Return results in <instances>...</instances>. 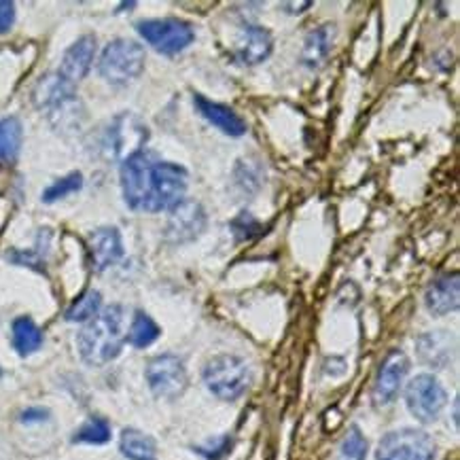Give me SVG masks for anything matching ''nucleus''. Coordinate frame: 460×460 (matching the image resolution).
<instances>
[{"mask_svg": "<svg viewBox=\"0 0 460 460\" xmlns=\"http://www.w3.org/2000/svg\"><path fill=\"white\" fill-rule=\"evenodd\" d=\"M187 181L185 168L164 162L146 149L134 153L121 164L123 199L132 210L170 212L185 199Z\"/></svg>", "mask_w": 460, "mask_h": 460, "instance_id": "f257e3e1", "label": "nucleus"}, {"mask_svg": "<svg viewBox=\"0 0 460 460\" xmlns=\"http://www.w3.org/2000/svg\"><path fill=\"white\" fill-rule=\"evenodd\" d=\"M126 312L119 304L106 305L96 316L85 323L76 335V346L84 363L92 367H102V365L115 361L121 355L123 341H126Z\"/></svg>", "mask_w": 460, "mask_h": 460, "instance_id": "f03ea898", "label": "nucleus"}, {"mask_svg": "<svg viewBox=\"0 0 460 460\" xmlns=\"http://www.w3.org/2000/svg\"><path fill=\"white\" fill-rule=\"evenodd\" d=\"M32 102L39 111H43L53 128L76 129L84 117V106L76 98L75 85L62 79L58 73L40 76L32 92Z\"/></svg>", "mask_w": 460, "mask_h": 460, "instance_id": "7ed1b4c3", "label": "nucleus"}, {"mask_svg": "<svg viewBox=\"0 0 460 460\" xmlns=\"http://www.w3.org/2000/svg\"><path fill=\"white\" fill-rule=\"evenodd\" d=\"M204 385L221 401H235L251 386V367L235 355H217L202 369Z\"/></svg>", "mask_w": 460, "mask_h": 460, "instance_id": "20e7f679", "label": "nucleus"}, {"mask_svg": "<svg viewBox=\"0 0 460 460\" xmlns=\"http://www.w3.org/2000/svg\"><path fill=\"white\" fill-rule=\"evenodd\" d=\"M145 49L137 40L115 39L104 47L98 62V73L111 85H128L145 70Z\"/></svg>", "mask_w": 460, "mask_h": 460, "instance_id": "39448f33", "label": "nucleus"}, {"mask_svg": "<svg viewBox=\"0 0 460 460\" xmlns=\"http://www.w3.org/2000/svg\"><path fill=\"white\" fill-rule=\"evenodd\" d=\"M149 129L137 115L121 113L109 121L100 138V151L111 162H126L134 153L143 151Z\"/></svg>", "mask_w": 460, "mask_h": 460, "instance_id": "423d86ee", "label": "nucleus"}, {"mask_svg": "<svg viewBox=\"0 0 460 460\" xmlns=\"http://www.w3.org/2000/svg\"><path fill=\"white\" fill-rule=\"evenodd\" d=\"M137 32L153 49L164 56H176L196 40V31L189 22L166 17V20H145L137 23Z\"/></svg>", "mask_w": 460, "mask_h": 460, "instance_id": "0eeeda50", "label": "nucleus"}, {"mask_svg": "<svg viewBox=\"0 0 460 460\" xmlns=\"http://www.w3.org/2000/svg\"><path fill=\"white\" fill-rule=\"evenodd\" d=\"M438 446L433 438L418 429L391 430L377 444V460H435Z\"/></svg>", "mask_w": 460, "mask_h": 460, "instance_id": "6e6552de", "label": "nucleus"}, {"mask_svg": "<svg viewBox=\"0 0 460 460\" xmlns=\"http://www.w3.org/2000/svg\"><path fill=\"white\" fill-rule=\"evenodd\" d=\"M405 403L410 414L424 424L435 422L447 403V393L441 382L430 374H420L405 388Z\"/></svg>", "mask_w": 460, "mask_h": 460, "instance_id": "1a4fd4ad", "label": "nucleus"}, {"mask_svg": "<svg viewBox=\"0 0 460 460\" xmlns=\"http://www.w3.org/2000/svg\"><path fill=\"white\" fill-rule=\"evenodd\" d=\"M146 385L157 399H179L189 386L185 363L176 355H159L146 365Z\"/></svg>", "mask_w": 460, "mask_h": 460, "instance_id": "9d476101", "label": "nucleus"}, {"mask_svg": "<svg viewBox=\"0 0 460 460\" xmlns=\"http://www.w3.org/2000/svg\"><path fill=\"white\" fill-rule=\"evenodd\" d=\"M206 210L196 199H182L179 206L170 210V219L166 226V235L174 244L198 240L206 229Z\"/></svg>", "mask_w": 460, "mask_h": 460, "instance_id": "9b49d317", "label": "nucleus"}, {"mask_svg": "<svg viewBox=\"0 0 460 460\" xmlns=\"http://www.w3.org/2000/svg\"><path fill=\"white\" fill-rule=\"evenodd\" d=\"M410 361L408 357L401 350H393L391 355L385 358L377 371L376 385H374V403L376 405H388L397 399L399 388L403 385L405 376H408Z\"/></svg>", "mask_w": 460, "mask_h": 460, "instance_id": "f8f14e48", "label": "nucleus"}, {"mask_svg": "<svg viewBox=\"0 0 460 460\" xmlns=\"http://www.w3.org/2000/svg\"><path fill=\"white\" fill-rule=\"evenodd\" d=\"M274 49L272 32L263 26L246 23L242 26L240 37L235 40V58L246 66H257L263 60H268Z\"/></svg>", "mask_w": 460, "mask_h": 460, "instance_id": "ddd939ff", "label": "nucleus"}, {"mask_svg": "<svg viewBox=\"0 0 460 460\" xmlns=\"http://www.w3.org/2000/svg\"><path fill=\"white\" fill-rule=\"evenodd\" d=\"M93 58H96V37L93 34H85L79 40H75L64 53L60 70L58 75L66 79L68 84H79L90 73Z\"/></svg>", "mask_w": 460, "mask_h": 460, "instance_id": "4468645a", "label": "nucleus"}, {"mask_svg": "<svg viewBox=\"0 0 460 460\" xmlns=\"http://www.w3.org/2000/svg\"><path fill=\"white\" fill-rule=\"evenodd\" d=\"M193 104H196L198 113L204 117L210 126H215L219 132L227 134L232 138H240L246 134V121L235 113L234 109H229L226 104L212 102V100L204 98L202 93L193 96Z\"/></svg>", "mask_w": 460, "mask_h": 460, "instance_id": "2eb2a0df", "label": "nucleus"}, {"mask_svg": "<svg viewBox=\"0 0 460 460\" xmlns=\"http://www.w3.org/2000/svg\"><path fill=\"white\" fill-rule=\"evenodd\" d=\"M90 257L96 272H104L123 257V242L115 227H100L90 234Z\"/></svg>", "mask_w": 460, "mask_h": 460, "instance_id": "dca6fc26", "label": "nucleus"}, {"mask_svg": "<svg viewBox=\"0 0 460 460\" xmlns=\"http://www.w3.org/2000/svg\"><path fill=\"white\" fill-rule=\"evenodd\" d=\"M416 350L424 365L441 369L452 361L454 350H456V340L447 332H429L418 338Z\"/></svg>", "mask_w": 460, "mask_h": 460, "instance_id": "f3484780", "label": "nucleus"}, {"mask_svg": "<svg viewBox=\"0 0 460 460\" xmlns=\"http://www.w3.org/2000/svg\"><path fill=\"white\" fill-rule=\"evenodd\" d=\"M335 39H338V28L335 23H323L308 32L302 47V64L310 70H318L324 66L329 53L333 51Z\"/></svg>", "mask_w": 460, "mask_h": 460, "instance_id": "a211bd4d", "label": "nucleus"}, {"mask_svg": "<svg viewBox=\"0 0 460 460\" xmlns=\"http://www.w3.org/2000/svg\"><path fill=\"white\" fill-rule=\"evenodd\" d=\"M460 304V282L458 276H441L424 293V305L433 316H446L456 312Z\"/></svg>", "mask_w": 460, "mask_h": 460, "instance_id": "6ab92c4d", "label": "nucleus"}, {"mask_svg": "<svg viewBox=\"0 0 460 460\" xmlns=\"http://www.w3.org/2000/svg\"><path fill=\"white\" fill-rule=\"evenodd\" d=\"M11 333H13V348L20 357H31L43 346V332L31 316L15 318Z\"/></svg>", "mask_w": 460, "mask_h": 460, "instance_id": "aec40b11", "label": "nucleus"}, {"mask_svg": "<svg viewBox=\"0 0 460 460\" xmlns=\"http://www.w3.org/2000/svg\"><path fill=\"white\" fill-rule=\"evenodd\" d=\"M23 129L17 117H4L0 121V164L13 166L22 151Z\"/></svg>", "mask_w": 460, "mask_h": 460, "instance_id": "412c9836", "label": "nucleus"}, {"mask_svg": "<svg viewBox=\"0 0 460 460\" xmlns=\"http://www.w3.org/2000/svg\"><path fill=\"white\" fill-rule=\"evenodd\" d=\"M119 450L129 460H157L155 441L138 429L123 430L119 439Z\"/></svg>", "mask_w": 460, "mask_h": 460, "instance_id": "4be33fe9", "label": "nucleus"}, {"mask_svg": "<svg viewBox=\"0 0 460 460\" xmlns=\"http://www.w3.org/2000/svg\"><path fill=\"white\" fill-rule=\"evenodd\" d=\"M162 329L159 324L153 321V318L146 314V312L138 310L134 314V321L129 324V332H128V341L134 348H149L153 341L159 338Z\"/></svg>", "mask_w": 460, "mask_h": 460, "instance_id": "5701e85b", "label": "nucleus"}, {"mask_svg": "<svg viewBox=\"0 0 460 460\" xmlns=\"http://www.w3.org/2000/svg\"><path fill=\"white\" fill-rule=\"evenodd\" d=\"M102 308V295L98 291H85L76 302L66 310V321L70 323H87Z\"/></svg>", "mask_w": 460, "mask_h": 460, "instance_id": "b1692460", "label": "nucleus"}, {"mask_svg": "<svg viewBox=\"0 0 460 460\" xmlns=\"http://www.w3.org/2000/svg\"><path fill=\"white\" fill-rule=\"evenodd\" d=\"M75 444H93L102 446L111 441V424L104 418H92L73 435Z\"/></svg>", "mask_w": 460, "mask_h": 460, "instance_id": "393cba45", "label": "nucleus"}, {"mask_svg": "<svg viewBox=\"0 0 460 460\" xmlns=\"http://www.w3.org/2000/svg\"><path fill=\"white\" fill-rule=\"evenodd\" d=\"M84 187V174L81 172H70L64 179H58L53 185H49L43 191V202L45 204H53L58 199L70 196V193H76L79 189Z\"/></svg>", "mask_w": 460, "mask_h": 460, "instance_id": "a878e982", "label": "nucleus"}, {"mask_svg": "<svg viewBox=\"0 0 460 460\" xmlns=\"http://www.w3.org/2000/svg\"><path fill=\"white\" fill-rule=\"evenodd\" d=\"M367 456V439L358 427H350L348 435L341 441L338 460H365Z\"/></svg>", "mask_w": 460, "mask_h": 460, "instance_id": "bb28decb", "label": "nucleus"}, {"mask_svg": "<svg viewBox=\"0 0 460 460\" xmlns=\"http://www.w3.org/2000/svg\"><path fill=\"white\" fill-rule=\"evenodd\" d=\"M229 227H232L234 238L238 242L259 238V235L265 234L263 226L255 219V217L251 215V212H240V215L235 217L232 223H229Z\"/></svg>", "mask_w": 460, "mask_h": 460, "instance_id": "cd10ccee", "label": "nucleus"}, {"mask_svg": "<svg viewBox=\"0 0 460 460\" xmlns=\"http://www.w3.org/2000/svg\"><path fill=\"white\" fill-rule=\"evenodd\" d=\"M229 444H232V441H229V438H217V439L208 441V444H206V446L196 447V450L202 454V456L208 458V460H217V458L223 456V454L227 452Z\"/></svg>", "mask_w": 460, "mask_h": 460, "instance_id": "c85d7f7f", "label": "nucleus"}, {"mask_svg": "<svg viewBox=\"0 0 460 460\" xmlns=\"http://www.w3.org/2000/svg\"><path fill=\"white\" fill-rule=\"evenodd\" d=\"M15 23V4L11 0H0V34H7Z\"/></svg>", "mask_w": 460, "mask_h": 460, "instance_id": "c756f323", "label": "nucleus"}, {"mask_svg": "<svg viewBox=\"0 0 460 460\" xmlns=\"http://www.w3.org/2000/svg\"><path fill=\"white\" fill-rule=\"evenodd\" d=\"M47 418H49V411H47V410H43V408H31V410H26L22 414V422H26V424L43 422V420H47Z\"/></svg>", "mask_w": 460, "mask_h": 460, "instance_id": "7c9ffc66", "label": "nucleus"}, {"mask_svg": "<svg viewBox=\"0 0 460 460\" xmlns=\"http://www.w3.org/2000/svg\"><path fill=\"white\" fill-rule=\"evenodd\" d=\"M280 7H282V9H291V11H288V13L299 15V13H304L305 9H310L312 3H282Z\"/></svg>", "mask_w": 460, "mask_h": 460, "instance_id": "2f4dec72", "label": "nucleus"}, {"mask_svg": "<svg viewBox=\"0 0 460 460\" xmlns=\"http://www.w3.org/2000/svg\"><path fill=\"white\" fill-rule=\"evenodd\" d=\"M454 424L458 427V399L454 401Z\"/></svg>", "mask_w": 460, "mask_h": 460, "instance_id": "473e14b6", "label": "nucleus"}, {"mask_svg": "<svg viewBox=\"0 0 460 460\" xmlns=\"http://www.w3.org/2000/svg\"><path fill=\"white\" fill-rule=\"evenodd\" d=\"M0 374H3V371H0Z\"/></svg>", "mask_w": 460, "mask_h": 460, "instance_id": "72a5a7b5", "label": "nucleus"}]
</instances>
